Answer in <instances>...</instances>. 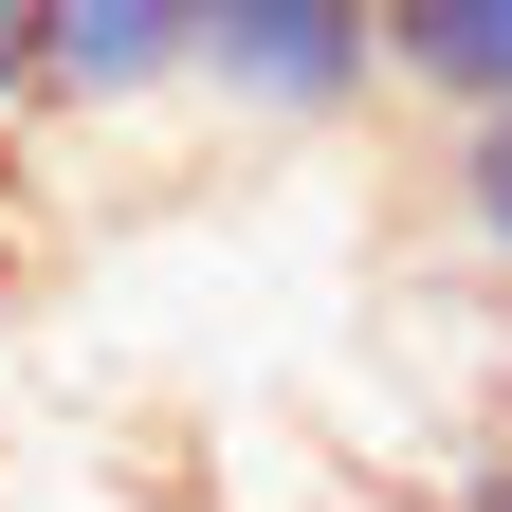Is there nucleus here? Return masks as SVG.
I'll return each mask as SVG.
<instances>
[{"mask_svg":"<svg viewBox=\"0 0 512 512\" xmlns=\"http://www.w3.org/2000/svg\"><path fill=\"white\" fill-rule=\"evenodd\" d=\"M384 92L439 128H494L512 110V0H384Z\"/></svg>","mask_w":512,"mask_h":512,"instance_id":"3","label":"nucleus"},{"mask_svg":"<svg viewBox=\"0 0 512 512\" xmlns=\"http://www.w3.org/2000/svg\"><path fill=\"white\" fill-rule=\"evenodd\" d=\"M384 92V0H202V110L256 147H330Z\"/></svg>","mask_w":512,"mask_h":512,"instance_id":"1","label":"nucleus"},{"mask_svg":"<svg viewBox=\"0 0 512 512\" xmlns=\"http://www.w3.org/2000/svg\"><path fill=\"white\" fill-rule=\"evenodd\" d=\"M55 128V0H0V147Z\"/></svg>","mask_w":512,"mask_h":512,"instance_id":"5","label":"nucleus"},{"mask_svg":"<svg viewBox=\"0 0 512 512\" xmlns=\"http://www.w3.org/2000/svg\"><path fill=\"white\" fill-rule=\"evenodd\" d=\"M439 512H512V458H494V439H476L458 476H439Z\"/></svg>","mask_w":512,"mask_h":512,"instance_id":"6","label":"nucleus"},{"mask_svg":"<svg viewBox=\"0 0 512 512\" xmlns=\"http://www.w3.org/2000/svg\"><path fill=\"white\" fill-rule=\"evenodd\" d=\"M494 458H512V293H494Z\"/></svg>","mask_w":512,"mask_h":512,"instance_id":"7","label":"nucleus"},{"mask_svg":"<svg viewBox=\"0 0 512 512\" xmlns=\"http://www.w3.org/2000/svg\"><path fill=\"white\" fill-rule=\"evenodd\" d=\"M202 92V0H55V128H128Z\"/></svg>","mask_w":512,"mask_h":512,"instance_id":"2","label":"nucleus"},{"mask_svg":"<svg viewBox=\"0 0 512 512\" xmlns=\"http://www.w3.org/2000/svg\"><path fill=\"white\" fill-rule=\"evenodd\" d=\"M439 220H458L476 275L512 293V110H494V128H439Z\"/></svg>","mask_w":512,"mask_h":512,"instance_id":"4","label":"nucleus"}]
</instances>
